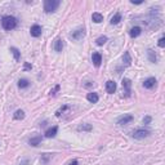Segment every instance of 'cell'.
<instances>
[{
    "label": "cell",
    "mask_w": 165,
    "mask_h": 165,
    "mask_svg": "<svg viewBox=\"0 0 165 165\" xmlns=\"http://www.w3.org/2000/svg\"><path fill=\"white\" fill-rule=\"evenodd\" d=\"M60 88H61L60 85H56V86H54V89L50 90V95H56V94H57V92L60 90Z\"/></svg>",
    "instance_id": "28"
},
{
    "label": "cell",
    "mask_w": 165,
    "mask_h": 165,
    "mask_svg": "<svg viewBox=\"0 0 165 165\" xmlns=\"http://www.w3.org/2000/svg\"><path fill=\"white\" fill-rule=\"evenodd\" d=\"M41 32H43V28H41V26H39V25H32L31 28H30V34H31V36H34V37L41 36Z\"/></svg>",
    "instance_id": "6"
},
{
    "label": "cell",
    "mask_w": 165,
    "mask_h": 165,
    "mask_svg": "<svg viewBox=\"0 0 165 165\" xmlns=\"http://www.w3.org/2000/svg\"><path fill=\"white\" fill-rule=\"evenodd\" d=\"M92 61H93V63H94L95 67H99L101 63H102V56H101V53H98V52L93 53V56H92Z\"/></svg>",
    "instance_id": "9"
},
{
    "label": "cell",
    "mask_w": 165,
    "mask_h": 165,
    "mask_svg": "<svg viewBox=\"0 0 165 165\" xmlns=\"http://www.w3.org/2000/svg\"><path fill=\"white\" fill-rule=\"evenodd\" d=\"M50 157H52V154H43V155H41V157H40V163L45 165V164L49 163Z\"/></svg>",
    "instance_id": "22"
},
{
    "label": "cell",
    "mask_w": 165,
    "mask_h": 165,
    "mask_svg": "<svg viewBox=\"0 0 165 165\" xmlns=\"http://www.w3.org/2000/svg\"><path fill=\"white\" fill-rule=\"evenodd\" d=\"M28 85H30V81H28L27 79H19V81H18V86H19L21 89L27 88Z\"/></svg>",
    "instance_id": "23"
},
{
    "label": "cell",
    "mask_w": 165,
    "mask_h": 165,
    "mask_svg": "<svg viewBox=\"0 0 165 165\" xmlns=\"http://www.w3.org/2000/svg\"><path fill=\"white\" fill-rule=\"evenodd\" d=\"M121 84H123V88L125 90V97H129L130 93H132V81L129 79H127V77H124Z\"/></svg>",
    "instance_id": "5"
},
{
    "label": "cell",
    "mask_w": 165,
    "mask_h": 165,
    "mask_svg": "<svg viewBox=\"0 0 165 165\" xmlns=\"http://www.w3.org/2000/svg\"><path fill=\"white\" fill-rule=\"evenodd\" d=\"M13 118L16 119V120H22V119H25V111H23V110H17L16 112H14Z\"/></svg>",
    "instance_id": "20"
},
{
    "label": "cell",
    "mask_w": 165,
    "mask_h": 165,
    "mask_svg": "<svg viewBox=\"0 0 165 165\" xmlns=\"http://www.w3.org/2000/svg\"><path fill=\"white\" fill-rule=\"evenodd\" d=\"M106 41H107V36H105V35H102V36H99L98 39H97V40H95V43H97V45H103L105 44V43Z\"/></svg>",
    "instance_id": "25"
},
{
    "label": "cell",
    "mask_w": 165,
    "mask_h": 165,
    "mask_svg": "<svg viewBox=\"0 0 165 165\" xmlns=\"http://www.w3.org/2000/svg\"><path fill=\"white\" fill-rule=\"evenodd\" d=\"M150 123H151V118H150V116H146V118L143 119V124L144 125H148Z\"/></svg>",
    "instance_id": "30"
},
{
    "label": "cell",
    "mask_w": 165,
    "mask_h": 165,
    "mask_svg": "<svg viewBox=\"0 0 165 165\" xmlns=\"http://www.w3.org/2000/svg\"><path fill=\"white\" fill-rule=\"evenodd\" d=\"M86 99H88L90 103H97L98 99H99V97H98V94H97V93H93V92H92V93L86 94Z\"/></svg>",
    "instance_id": "16"
},
{
    "label": "cell",
    "mask_w": 165,
    "mask_h": 165,
    "mask_svg": "<svg viewBox=\"0 0 165 165\" xmlns=\"http://www.w3.org/2000/svg\"><path fill=\"white\" fill-rule=\"evenodd\" d=\"M11 52L13 53V56H14V60H16L17 62L21 60V53H19V50L17 49L16 47H11Z\"/></svg>",
    "instance_id": "21"
},
{
    "label": "cell",
    "mask_w": 165,
    "mask_h": 165,
    "mask_svg": "<svg viewBox=\"0 0 165 165\" xmlns=\"http://www.w3.org/2000/svg\"><path fill=\"white\" fill-rule=\"evenodd\" d=\"M92 19H93L94 23H101L103 21V16H102L101 13H93L92 14Z\"/></svg>",
    "instance_id": "19"
},
{
    "label": "cell",
    "mask_w": 165,
    "mask_h": 165,
    "mask_svg": "<svg viewBox=\"0 0 165 165\" xmlns=\"http://www.w3.org/2000/svg\"><path fill=\"white\" fill-rule=\"evenodd\" d=\"M143 2H142V0H141V2H133V0H132V4H137V5H139V4H142Z\"/></svg>",
    "instance_id": "33"
},
{
    "label": "cell",
    "mask_w": 165,
    "mask_h": 165,
    "mask_svg": "<svg viewBox=\"0 0 165 165\" xmlns=\"http://www.w3.org/2000/svg\"><path fill=\"white\" fill-rule=\"evenodd\" d=\"M121 21V14L120 13H116L115 14V16L112 17V18H111V25H118V23Z\"/></svg>",
    "instance_id": "24"
},
{
    "label": "cell",
    "mask_w": 165,
    "mask_h": 165,
    "mask_svg": "<svg viewBox=\"0 0 165 165\" xmlns=\"http://www.w3.org/2000/svg\"><path fill=\"white\" fill-rule=\"evenodd\" d=\"M69 165H77V160H72V161L69 163Z\"/></svg>",
    "instance_id": "32"
},
{
    "label": "cell",
    "mask_w": 165,
    "mask_h": 165,
    "mask_svg": "<svg viewBox=\"0 0 165 165\" xmlns=\"http://www.w3.org/2000/svg\"><path fill=\"white\" fill-rule=\"evenodd\" d=\"M77 130L79 132H92L93 130V127H92V124H88V123H84L77 127Z\"/></svg>",
    "instance_id": "13"
},
{
    "label": "cell",
    "mask_w": 165,
    "mask_h": 165,
    "mask_svg": "<svg viewBox=\"0 0 165 165\" xmlns=\"http://www.w3.org/2000/svg\"><path fill=\"white\" fill-rule=\"evenodd\" d=\"M141 34H142V28H141L139 26H135V27H133L132 30L129 31V35H130V37H138Z\"/></svg>",
    "instance_id": "11"
},
{
    "label": "cell",
    "mask_w": 165,
    "mask_h": 165,
    "mask_svg": "<svg viewBox=\"0 0 165 165\" xmlns=\"http://www.w3.org/2000/svg\"><path fill=\"white\" fill-rule=\"evenodd\" d=\"M18 165H31V160L30 159H22Z\"/></svg>",
    "instance_id": "26"
},
{
    "label": "cell",
    "mask_w": 165,
    "mask_h": 165,
    "mask_svg": "<svg viewBox=\"0 0 165 165\" xmlns=\"http://www.w3.org/2000/svg\"><path fill=\"white\" fill-rule=\"evenodd\" d=\"M62 49H63V40L58 37L54 41V50L60 53V52H62Z\"/></svg>",
    "instance_id": "15"
},
{
    "label": "cell",
    "mask_w": 165,
    "mask_h": 165,
    "mask_svg": "<svg viewBox=\"0 0 165 165\" xmlns=\"http://www.w3.org/2000/svg\"><path fill=\"white\" fill-rule=\"evenodd\" d=\"M130 121H133V116L132 115H124L123 118H120L118 120V124L119 125H125V124H129Z\"/></svg>",
    "instance_id": "10"
},
{
    "label": "cell",
    "mask_w": 165,
    "mask_h": 165,
    "mask_svg": "<svg viewBox=\"0 0 165 165\" xmlns=\"http://www.w3.org/2000/svg\"><path fill=\"white\" fill-rule=\"evenodd\" d=\"M58 133V127H53V128H49L45 132V137L47 138H53V137H56Z\"/></svg>",
    "instance_id": "12"
},
{
    "label": "cell",
    "mask_w": 165,
    "mask_h": 165,
    "mask_svg": "<svg viewBox=\"0 0 165 165\" xmlns=\"http://www.w3.org/2000/svg\"><path fill=\"white\" fill-rule=\"evenodd\" d=\"M155 85H156V79L155 77H148V79L143 81V86L146 89H152Z\"/></svg>",
    "instance_id": "8"
},
{
    "label": "cell",
    "mask_w": 165,
    "mask_h": 165,
    "mask_svg": "<svg viewBox=\"0 0 165 165\" xmlns=\"http://www.w3.org/2000/svg\"><path fill=\"white\" fill-rule=\"evenodd\" d=\"M17 25H18V21H17V18L13 16H5L2 19V26L4 30H7V31L14 30V28L17 27Z\"/></svg>",
    "instance_id": "1"
},
{
    "label": "cell",
    "mask_w": 165,
    "mask_h": 165,
    "mask_svg": "<svg viewBox=\"0 0 165 165\" xmlns=\"http://www.w3.org/2000/svg\"><path fill=\"white\" fill-rule=\"evenodd\" d=\"M132 135H133V138H135V139H143V138H146V137H148V135H150V130L143 129V128H138V129L133 130Z\"/></svg>",
    "instance_id": "3"
},
{
    "label": "cell",
    "mask_w": 165,
    "mask_h": 165,
    "mask_svg": "<svg viewBox=\"0 0 165 165\" xmlns=\"http://www.w3.org/2000/svg\"><path fill=\"white\" fill-rule=\"evenodd\" d=\"M65 110H67V106H63V107H61L60 110H58L57 112H56V116H61V112H63Z\"/></svg>",
    "instance_id": "29"
},
{
    "label": "cell",
    "mask_w": 165,
    "mask_h": 165,
    "mask_svg": "<svg viewBox=\"0 0 165 165\" xmlns=\"http://www.w3.org/2000/svg\"><path fill=\"white\" fill-rule=\"evenodd\" d=\"M147 57H148L150 62H152V63H157V56H156V53H155V50L148 49L147 50Z\"/></svg>",
    "instance_id": "14"
},
{
    "label": "cell",
    "mask_w": 165,
    "mask_h": 165,
    "mask_svg": "<svg viewBox=\"0 0 165 165\" xmlns=\"http://www.w3.org/2000/svg\"><path fill=\"white\" fill-rule=\"evenodd\" d=\"M40 142H41V137H40V135H36V137H32V138L28 139V143H30V146H34V147L39 146V144H40Z\"/></svg>",
    "instance_id": "17"
},
{
    "label": "cell",
    "mask_w": 165,
    "mask_h": 165,
    "mask_svg": "<svg viewBox=\"0 0 165 165\" xmlns=\"http://www.w3.org/2000/svg\"><path fill=\"white\" fill-rule=\"evenodd\" d=\"M157 45H159L160 48H164V47H165V37H160V39H159Z\"/></svg>",
    "instance_id": "27"
},
{
    "label": "cell",
    "mask_w": 165,
    "mask_h": 165,
    "mask_svg": "<svg viewBox=\"0 0 165 165\" xmlns=\"http://www.w3.org/2000/svg\"><path fill=\"white\" fill-rule=\"evenodd\" d=\"M58 7H60V0H45L44 2V11L47 13L56 12Z\"/></svg>",
    "instance_id": "2"
},
{
    "label": "cell",
    "mask_w": 165,
    "mask_h": 165,
    "mask_svg": "<svg viewBox=\"0 0 165 165\" xmlns=\"http://www.w3.org/2000/svg\"><path fill=\"white\" fill-rule=\"evenodd\" d=\"M32 69V66L30 63H25V70H31Z\"/></svg>",
    "instance_id": "31"
},
{
    "label": "cell",
    "mask_w": 165,
    "mask_h": 165,
    "mask_svg": "<svg viewBox=\"0 0 165 165\" xmlns=\"http://www.w3.org/2000/svg\"><path fill=\"white\" fill-rule=\"evenodd\" d=\"M123 63L125 66H130V63H132V57H130L129 52H125L124 56H123Z\"/></svg>",
    "instance_id": "18"
},
{
    "label": "cell",
    "mask_w": 165,
    "mask_h": 165,
    "mask_svg": "<svg viewBox=\"0 0 165 165\" xmlns=\"http://www.w3.org/2000/svg\"><path fill=\"white\" fill-rule=\"evenodd\" d=\"M106 92H107L108 94H114L116 92V82L112 80H108L106 82Z\"/></svg>",
    "instance_id": "7"
},
{
    "label": "cell",
    "mask_w": 165,
    "mask_h": 165,
    "mask_svg": "<svg viewBox=\"0 0 165 165\" xmlns=\"http://www.w3.org/2000/svg\"><path fill=\"white\" fill-rule=\"evenodd\" d=\"M70 36H71V39H74V40H81V39L85 36V28H84V27L76 28L75 31L71 32Z\"/></svg>",
    "instance_id": "4"
}]
</instances>
